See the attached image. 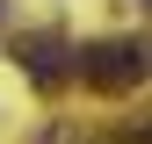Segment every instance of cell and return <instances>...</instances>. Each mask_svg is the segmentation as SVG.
<instances>
[{"label": "cell", "instance_id": "obj_1", "mask_svg": "<svg viewBox=\"0 0 152 144\" xmlns=\"http://www.w3.org/2000/svg\"><path fill=\"white\" fill-rule=\"evenodd\" d=\"M72 79H87L94 94H123V86L152 79V36H109V43L72 50Z\"/></svg>", "mask_w": 152, "mask_h": 144}, {"label": "cell", "instance_id": "obj_2", "mask_svg": "<svg viewBox=\"0 0 152 144\" xmlns=\"http://www.w3.org/2000/svg\"><path fill=\"white\" fill-rule=\"evenodd\" d=\"M15 65H22L29 79L44 86V94H51V86H65V79H72V50L58 43V36H15Z\"/></svg>", "mask_w": 152, "mask_h": 144}, {"label": "cell", "instance_id": "obj_3", "mask_svg": "<svg viewBox=\"0 0 152 144\" xmlns=\"http://www.w3.org/2000/svg\"><path fill=\"white\" fill-rule=\"evenodd\" d=\"M130 144H152V122H145V130H138V137H130Z\"/></svg>", "mask_w": 152, "mask_h": 144}, {"label": "cell", "instance_id": "obj_4", "mask_svg": "<svg viewBox=\"0 0 152 144\" xmlns=\"http://www.w3.org/2000/svg\"><path fill=\"white\" fill-rule=\"evenodd\" d=\"M145 7H152V0H145Z\"/></svg>", "mask_w": 152, "mask_h": 144}]
</instances>
